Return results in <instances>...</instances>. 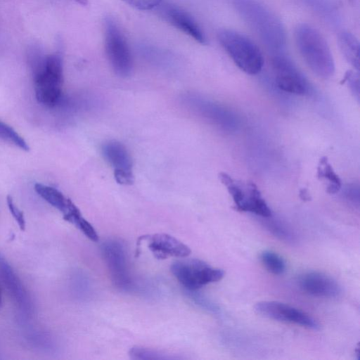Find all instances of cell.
<instances>
[{"label": "cell", "mask_w": 360, "mask_h": 360, "mask_svg": "<svg viewBox=\"0 0 360 360\" xmlns=\"http://www.w3.org/2000/svg\"><path fill=\"white\" fill-rule=\"evenodd\" d=\"M237 12L266 46L279 51L285 44L281 22L269 8L256 0H232Z\"/></svg>", "instance_id": "1"}, {"label": "cell", "mask_w": 360, "mask_h": 360, "mask_svg": "<svg viewBox=\"0 0 360 360\" xmlns=\"http://www.w3.org/2000/svg\"><path fill=\"white\" fill-rule=\"evenodd\" d=\"M297 48L309 69L318 77L328 79L335 72L330 49L323 35L307 23L297 25L294 32Z\"/></svg>", "instance_id": "2"}, {"label": "cell", "mask_w": 360, "mask_h": 360, "mask_svg": "<svg viewBox=\"0 0 360 360\" xmlns=\"http://www.w3.org/2000/svg\"><path fill=\"white\" fill-rule=\"evenodd\" d=\"M32 63L36 99L45 106H56L62 97L63 69L60 54L39 56Z\"/></svg>", "instance_id": "3"}, {"label": "cell", "mask_w": 360, "mask_h": 360, "mask_svg": "<svg viewBox=\"0 0 360 360\" xmlns=\"http://www.w3.org/2000/svg\"><path fill=\"white\" fill-rule=\"evenodd\" d=\"M217 39L233 63L246 74L254 75L262 70L264 58L257 44L245 35L230 29H221Z\"/></svg>", "instance_id": "4"}, {"label": "cell", "mask_w": 360, "mask_h": 360, "mask_svg": "<svg viewBox=\"0 0 360 360\" xmlns=\"http://www.w3.org/2000/svg\"><path fill=\"white\" fill-rule=\"evenodd\" d=\"M103 28L105 54L112 68L120 77L129 76L133 69V59L124 35L112 17L105 18Z\"/></svg>", "instance_id": "5"}, {"label": "cell", "mask_w": 360, "mask_h": 360, "mask_svg": "<svg viewBox=\"0 0 360 360\" xmlns=\"http://www.w3.org/2000/svg\"><path fill=\"white\" fill-rule=\"evenodd\" d=\"M219 179L226 187L237 210L250 212L264 218L271 216L270 208L253 182L236 180L224 172L219 173Z\"/></svg>", "instance_id": "6"}, {"label": "cell", "mask_w": 360, "mask_h": 360, "mask_svg": "<svg viewBox=\"0 0 360 360\" xmlns=\"http://www.w3.org/2000/svg\"><path fill=\"white\" fill-rule=\"evenodd\" d=\"M171 271L188 291H195L205 285L219 281L224 276L223 270L197 259L176 261L171 266Z\"/></svg>", "instance_id": "7"}, {"label": "cell", "mask_w": 360, "mask_h": 360, "mask_svg": "<svg viewBox=\"0 0 360 360\" xmlns=\"http://www.w3.org/2000/svg\"><path fill=\"white\" fill-rule=\"evenodd\" d=\"M101 253L112 282L117 288L129 290L133 286L129 274L126 249L123 243L110 239L102 244Z\"/></svg>", "instance_id": "8"}, {"label": "cell", "mask_w": 360, "mask_h": 360, "mask_svg": "<svg viewBox=\"0 0 360 360\" xmlns=\"http://www.w3.org/2000/svg\"><path fill=\"white\" fill-rule=\"evenodd\" d=\"M271 64L276 83L281 90L298 96L309 94L311 88L308 80L288 57L276 54Z\"/></svg>", "instance_id": "9"}, {"label": "cell", "mask_w": 360, "mask_h": 360, "mask_svg": "<svg viewBox=\"0 0 360 360\" xmlns=\"http://www.w3.org/2000/svg\"><path fill=\"white\" fill-rule=\"evenodd\" d=\"M0 281L20 312L25 316H30L34 310L32 297L20 277L1 252Z\"/></svg>", "instance_id": "10"}, {"label": "cell", "mask_w": 360, "mask_h": 360, "mask_svg": "<svg viewBox=\"0 0 360 360\" xmlns=\"http://www.w3.org/2000/svg\"><path fill=\"white\" fill-rule=\"evenodd\" d=\"M255 311L259 315L288 323H295L308 328L317 330V321L306 313L293 307L276 301H262L255 305Z\"/></svg>", "instance_id": "11"}, {"label": "cell", "mask_w": 360, "mask_h": 360, "mask_svg": "<svg viewBox=\"0 0 360 360\" xmlns=\"http://www.w3.org/2000/svg\"><path fill=\"white\" fill-rule=\"evenodd\" d=\"M155 9L159 15L170 25L190 36L202 44H207V37L196 20L181 7L162 1Z\"/></svg>", "instance_id": "12"}, {"label": "cell", "mask_w": 360, "mask_h": 360, "mask_svg": "<svg viewBox=\"0 0 360 360\" xmlns=\"http://www.w3.org/2000/svg\"><path fill=\"white\" fill-rule=\"evenodd\" d=\"M141 241H146L148 249L159 259L169 257L183 258L188 256L191 252L188 246L166 233L142 236L139 238V242Z\"/></svg>", "instance_id": "13"}, {"label": "cell", "mask_w": 360, "mask_h": 360, "mask_svg": "<svg viewBox=\"0 0 360 360\" xmlns=\"http://www.w3.org/2000/svg\"><path fill=\"white\" fill-rule=\"evenodd\" d=\"M298 283L304 292L316 297H336L341 293L340 286L333 278L318 271L303 274Z\"/></svg>", "instance_id": "14"}, {"label": "cell", "mask_w": 360, "mask_h": 360, "mask_svg": "<svg viewBox=\"0 0 360 360\" xmlns=\"http://www.w3.org/2000/svg\"><path fill=\"white\" fill-rule=\"evenodd\" d=\"M102 153L105 159L114 168V170L132 172V160L131 156L121 143L110 141L103 144Z\"/></svg>", "instance_id": "15"}, {"label": "cell", "mask_w": 360, "mask_h": 360, "mask_svg": "<svg viewBox=\"0 0 360 360\" xmlns=\"http://www.w3.org/2000/svg\"><path fill=\"white\" fill-rule=\"evenodd\" d=\"M34 191L41 198L63 213V215L67 214L74 205L71 200L55 188L38 183L34 184Z\"/></svg>", "instance_id": "16"}, {"label": "cell", "mask_w": 360, "mask_h": 360, "mask_svg": "<svg viewBox=\"0 0 360 360\" xmlns=\"http://www.w3.org/2000/svg\"><path fill=\"white\" fill-rule=\"evenodd\" d=\"M339 48L346 60L356 70H359V44L354 35L343 31L338 34Z\"/></svg>", "instance_id": "17"}, {"label": "cell", "mask_w": 360, "mask_h": 360, "mask_svg": "<svg viewBox=\"0 0 360 360\" xmlns=\"http://www.w3.org/2000/svg\"><path fill=\"white\" fill-rule=\"evenodd\" d=\"M317 177L327 181L326 192L329 194L337 193L342 188V181L329 163L326 157H322L317 167Z\"/></svg>", "instance_id": "18"}, {"label": "cell", "mask_w": 360, "mask_h": 360, "mask_svg": "<svg viewBox=\"0 0 360 360\" xmlns=\"http://www.w3.org/2000/svg\"><path fill=\"white\" fill-rule=\"evenodd\" d=\"M261 261L266 269L275 275L282 274L285 270V263L283 258L271 250H264L260 255Z\"/></svg>", "instance_id": "19"}, {"label": "cell", "mask_w": 360, "mask_h": 360, "mask_svg": "<svg viewBox=\"0 0 360 360\" xmlns=\"http://www.w3.org/2000/svg\"><path fill=\"white\" fill-rule=\"evenodd\" d=\"M129 355L131 359L136 360L178 359L176 356H172L162 351L143 347H131Z\"/></svg>", "instance_id": "20"}, {"label": "cell", "mask_w": 360, "mask_h": 360, "mask_svg": "<svg viewBox=\"0 0 360 360\" xmlns=\"http://www.w3.org/2000/svg\"><path fill=\"white\" fill-rule=\"evenodd\" d=\"M0 139L21 150L27 151L30 147L24 139L11 126L0 120Z\"/></svg>", "instance_id": "21"}, {"label": "cell", "mask_w": 360, "mask_h": 360, "mask_svg": "<svg viewBox=\"0 0 360 360\" xmlns=\"http://www.w3.org/2000/svg\"><path fill=\"white\" fill-rule=\"evenodd\" d=\"M264 226L271 234L281 240L292 243L295 240V236L291 230L279 221L269 220L264 223Z\"/></svg>", "instance_id": "22"}, {"label": "cell", "mask_w": 360, "mask_h": 360, "mask_svg": "<svg viewBox=\"0 0 360 360\" xmlns=\"http://www.w3.org/2000/svg\"><path fill=\"white\" fill-rule=\"evenodd\" d=\"M80 231H82L89 239L96 242L98 236L93 226L82 216L79 217L72 223Z\"/></svg>", "instance_id": "23"}, {"label": "cell", "mask_w": 360, "mask_h": 360, "mask_svg": "<svg viewBox=\"0 0 360 360\" xmlns=\"http://www.w3.org/2000/svg\"><path fill=\"white\" fill-rule=\"evenodd\" d=\"M6 202L11 215L15 219L20 229L24 231L25 229L26 222L23 212L15 205L11 195L6 197Z\"/></svg>", "instance_id": "24"}, {"label": "cell", "mask_w": 360, "mask_h": 360, "mask_svg": "<svg viewBox=\"0 0 360 360\" xmlns=\"http://www.w3.org/2000/svg\"><path fill=\"white\" fill-rule=\"evenodd\" d=\"M345 82H347L348 86L353 94L354 97L359 101V92H360V84H359V75L357 72L349 70L348 71L344 79Z\"/></svg>", "instance_id": "25"}, {"label": "cell", "mask_w": 360, "mask_h": 360, "mask_svg": "<svg viewBox=\"0 0 360 360\" xmlns=\"http://www.w3.org/2000/svg\"><path fill=\"white\" fill-rule=\"evenodd\" d=\"M129 6L140 11L156 8L163 0H122Z\"/></svg>", "instance_id": "26"}, {"label": "cell", "mask_w": 360, "mask_h": 360, "mask_svg": "<svg viewBox=\"0 0 360 360\" xmlns=\"http://www.w3.org/2000/svg\"><path fill=\"white\" fill-rule=\"evenodd\" d=\"M191 292V297L193 301L200 307L207 310H209L212 312H217L219 311V308L217 305L210 302L209 300L201 296L200 295H198L194 293V291H189Z\"/></svg>", "instance_id": "27"}, {"label": "cell", "mask_w": 360, "mask_h": 360, "mask_svg": "<svg viewBox=\"0 0 360 360\" xmlns=\"http://www.w3.org/2000/svg\"><path fill=\"white\" fill-rule=\"evenodd\" d=\"M114 176L116 181L120 184L129 185L134 182L132 172L114 170Z\"/></svg>", "instance_id": "28"}, {"label": "cell", "mask_w": 360, "mask_h": 360, "mask_svg": "<svg viewBox=\"0 0 360 360\" xmlns=\"http://www.w3.org/2000/svg\"><path fill=\"white\" fill-rule=\"evenodd\" d=\"M346 198L348 200L354 204L356 203L359 206V194L358 189L355 190L354 188H349L347 189L346 191Z\"/></svg>", "instance_id": "29"}, {"label": "cell", "mask_w": 360, "mask_h": 360, "mask_svg": "<svg viewBox=\"0 0 360 360\" xmlns=\"http://www.w3.org/2000/svg\"><path fill=\"white\" fill-rule=\"evenodd\" d=\"M299 195L301 200L303 201L311 200V195L306 188H303L300 190Z\"/></svg>", "instance_id": "30"}, {"label": "cell", "mask_w": 360, "mask_h": 360, "mask_svg": "<svg viewBox=\"0 0 360 360\" xmlns=\"http://www.w3.org/2000/svg\"><path fill=\"white\" fill-rule=\"evenodd\" d=\"M75 1V2L81 4V5H86L88 4V0H73Z\"/></svg>", "instance_id": "31"}, {"label": "cell", "mask_w": 360, "mask_h": 360, "mask_svg": "<svg viewBox=\"0 0 360 360\" xmlns=\"http://www.w3.org/2000/svg\"><path fill=\"white\" fill-rule=\"evenodd\" d=\"M359 349H360V347H359V345H358L357 347H356V356H357V359H359Z\"/></svg>", "instance_id": "32"}, {"label": "cell", "mask_w": 360, "mask_h": 360, "mask_svg": "<svg viewBox=\"0 0 360 360\" xmlns=\"http://www.w3.org/2000/svg\"><path fill=\"white\" fill-rule=\"evenodd\" d=\"M1 303H2V296H1V290H0V307L1 305Z\"/></svg>", "instance_id": "33"}]
</instances>
